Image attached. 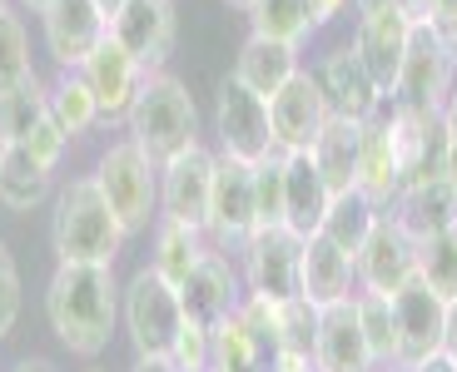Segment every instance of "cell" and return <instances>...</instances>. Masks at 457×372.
<instances>
[{"label": "cell", "instance_id": "6da1fadb", "mask_svg": "<svg viewBox=\"0 0 457 372\" xmlns=\"http://www.w3.org/2000/svg\"><path fill=\"white\" fill-rule=\"evenodd\" d=\"M46 318L75 358H100L120 318L114 263H60L46 288Z\"/></svg>", "mask_w": 457, "mask_h": 372}, {"label": "cell", "instance_id": "7a4b0ae2", "mask_svg": "<svg viewBox=\"0 0 457 372\" xmlns=\"http://www.w3.org/2000/svg\"><path fill=\"white\" fill-rule=\"evenodd\" d=\"M125 224L114 219L104 203L95 174L70 179L55 194V214H50V248L60 263H114V253L125 248Z\"/></svg>", "mask_w": 457, "mask_h": 372}, {"label": "cell", "instance_id": "3957f363", "mask_svg": "<svg viewBox=\"0 0 457 372\" xmlns=\"http://www.w3.org/2000/svg\"><path fill=\"white\" fill-rule=\"evenodd\" d=\"M129 139L149 154L154 169H164L170 159L199 149V110H195V95L179 75L170 70H154L139 90L135 110H129Z\"/></svg>", "mask_w": 457, "mask_h": 372}, {"label": "cell", "instance_id": "277c9868", "mask_svg": "<svg viewBox=\"0 0 457 372\" xmlns=\"http://www.w3.org/2000/svg\"><path fill=\"white\" fill-rule=\"evenodd\" d=\"M457 90V50L443 45L423 21L412 25L408 55L388 90V104L398 114H443L447 95Z\"/></svg>", "mask_w": 457, "mask_h": 372}, {"label": "cell", "instance_id": "5b68a950", "mask_svg": "<svg viewBox=\"0 0 457 372\" xmlns=\"http://www.w3.org/2000/svg\"><path fill=\"white\" fill-rule=\"evenodd\" d=\"M120 313H125L135 358H174V343H179V327H184V303H179V288H170L149 263L120 288Z\"/></svg>", "mask_w": 457, "mask_h": 372}, {"label": "cell", "instance_id": "8992f818", "mask_svg": "<svg viewBox=\"0 0 457 372\" xmlns=\"http://www.w3.org/2000/svg\"><path fill=\"white\" fill-rule=\"evenodd\" d=\"M95 184L114 209V219L125 224V234H145L149 219L160 214V169L149 164V154L135 139H120L104 149L95 164Z\"/></svg>", "mask_w": 457, "mask_h": 372}, {"label": "cell", "instance_id": "52a82bcc", "mask_svg": "<svg viewBox=\"0 0 457 372\" xmlns=\"http://www.w3.org/2000/svg\"><path fill=\"white\" fill-rule=\"evenodd\" d=\"M244 293L278 308L288 298H303V238L294 228L274 224L244 244Z\"/></svg>", "mask_w": 457, "mask_h": 372}, {"label": "cell", "instance_id": "ba28073f", "mask_svg": "<svg viewBox=\"0 0 457 372\" xmlns=\"http://www.w3.org/2000/svg\"><path fill=\"white\" fill-rule=\"evenodd\" d=\"M209 372H284V348H278L269 303L244 298L214 327V362H209Z\"/></svg>", "mask_w": 457, "mask_h": 372}, {"label": "cell", "instance_id": "9c48e42d", "mask_svg": "<svg viewBox=\"0 0 457 372\" xmlns=\"http://www.w3.org/2000/svg\"><path fill=\"white\" fill-rule=\"evenodd\" d=\"M259 234V203H253V164L219 154L214 194H209L204 238L219 253H244V244Z\"/></svg>", "mask_w": 457, "mask_h": 372}, {"label": "cell", "instance_id": "30bf717a", "mask_svg": "<svg viewBox=\"0 0 457 372\" xmlns=\"http://www.w3.org/2000/svg\"><path fill=\"white\" fill-rule=\"evenodd\" d=\"M214 135H219V154L244 159V164H263L269 154H278L269 100L249 95L234 75H224L214 90Z\"/></svg>", "mask_w": 457, "mask_h": 372}, {"label": "cell", "instance_id": "8fae6325", "mask_svg": "<svg viewBox=\"0 0 457 372\" xmlns=\"http://www.w3.org/2000/svg\"><path fill=\"white\" fill-rule=\"evenodd\" d=\"M0 139L25 149V154H35L46 169H55L60 159H65L70 139L60 135L55 114H50V90L40 85V75L25 79L21 90L0 95Z\"/></svg>", "mask_w": 457, "mask_h": 372}, {"label": "cell", "instance_id": "7c38bea8", "mask_svg": "<svg viewBox=\"0 0 457 372\" xmlns=\"http://www.w3.org/2000/svg\"><path fill=\"white\" fill-rule=\"evenodd\" d=\"M353 278H358V293L393 298L398 288H408V283L418 278V238H412L393 214H383L373 224V234H368V244L358 248Z\"/></svg>", "mask_w": 457, "mask_h": 372}, {"label": "cell", "instance_id": "4fadbf2b", "mask_svg": "<svg viewBox=\"0 0 457 372\" xmlns=\"http://www.w3.org/2000/svg\"><path fill=\"white\" fill-rule=\"evenodd\" d=\"M388 303H393V323H398V362L393 368L412 372L418 362L437 358L443 352V327H447V298H437L423 278H412Z\"/></svg>", "mask_w": 457, "mask_h": 372}, {"label": "cell", "instance_id": "5bb4252c", "mask_svg": "<svg viewBox=\"0 0 457 372\" xmlns=\"http://www.w3.org/2000/svg\"><path fill=\"white\" fill-rule=\"evenodd\" d=\"M328 120H333V110H328V100H323L313 70H298L284 90L269 100V124H274L278 154H309V149L319 145Z\"/></svg>", "mask_w": 457, "mask_h": 372}, {"label": "cell", "instance_id": "9a60e30c", "mask_svg": "<svg viewBox=\"0 0 457 372\" xmlns=\"http://www.w3.org/2000/svg\"><path fill=\"white\" fill-rule=\"evenodd\" d=\"M174 35H179L174 0H125V5L110 15V40L125 50V55H135L149 75L164 70V60H170V50H174Z\"/></svg>", "mask_w": 457, "mask_h": 372}, {"label": "cell", "instance_id": "2e32d148", "mask_svg": "<svg viewBox=\"0 0 457 372\" xmlns=\"http://www.w3.org/2000/svg\"><path fill=\"white\" fill-rule=\"evenodd\" d=\"M214 164H219V154H209L204 145L179 154V159H170L160 169V219L204 234L209 194H214Z\"/></svg>", "mask_w": 457, "mask_h": 372}, {"label": "cell", "instance_id": "e0dca14e", "mask_svg": "<svg viewBox=\"0 0 457 372\" xmlns=\"http://www.w3.org/2000/svg\"><path fill=\"white\" fill-rule=\"evenodd\" d=\"M40 25H46V50L60 70H80L110 35V15L95 0H50L40 11Z\"/></svg>", "mask_w": 457, "mask_h": 372}, {"label": "cell", "instance_id": "ac0fdd59", "mask_svg": "<svg viewBox=\"0 0 457 372\" xmlns=\"http://www.w3.org/2000/svg\"><path fill=\"white\" fill-rule=\"evenodd\" d=\"M244 278H239V269L228 263V253H219V248H209L204 259L195 263V273L184 278V288H179V303H184V318L189 323H199V327H209L214 333L219 323H224L234 308L244 303Z\"/></svg>", "mask_w": 457, "mask_h": 372}, {"label": "cell", "instance_id": "d6986e66", "mask_svg": "<svg viewBox=\"0 0 457 372\" xmlns=\"http://www.w3.org/2000/svg\"><path fill=\"white\" fill-rule=\"evenodd\" d=\"M85 85L95 90V104H100V124H114V120H129V110H135L139 90H145L149 70L139 65L135 55H125V50L114 45L110 35H104L100 45H95V55L80 65Z\"/></svg>", "mask_w": 457, "mask_h": 372}, {"label": "cell", "instance_id": "ffe728a7", "mask_svg": "<svg viewBox=\"0 0 457 372\" xmlns=\"http://www.w3.org/2000/svg\"><path fill=\"white\" fill-rule=\"evenodd\" d=\"M408 40H412V21L398 11V5H378V11H363L358 15V35H353V50L358 60L368 65L373 85L383 95L393 90V79L403 70V55H408Z\"/></svg>", "mask_w": 457, "mask_h": 372}, {"label": "cell", "instance_id": "44dd1931", "mask_svg": "<svg viewBox=\"0 0 457 372\" xmlns=\"http://www.w3.org/2000/svg\"><path fill=\"white\" fill-rule=\"evenodd\" d=\"M313 79H319V90H323V100H328L333 120H353V124H363L368 114L378 110V104L388 100V95H383V90L373 85V75H368V65L358 60V50H353V45L328 50V55H323V65L313 70Z\"/></svg>", "mask_w": 457, "mask_h": 372}, {"label": "cell", "instance_id": "7402d4cb", "mask_svg": "<svg viewBox=\"0 0 457 372\" xmlns=\"http://www.w3.org/2000/svg\"><path fill=\"white\" fill-rule=\"evenodd\" d=\"M393 149H398L403 189L447 179V129L443 114H398L393 110Z\"/></svg>", "mask_w": 457, "mask_h": 372}, {"label": "cell", "instance_id": "603a6c76", "mask_svg": "<svg viewBox=\"0 0 457 372\" xmlns=\"http://www.w3.org/2000/svg\"><path fill=\"white\" fill-rule=\"evenodd\" d=\"M358 189L388 214L403 194V174H398V149H393V104L383 100L373 114L363 120V149H358Z\"/></svg>", "mask_w": 457, "mask_h": 372}, {"label": "cell", "instance_id": "cb8c5ba5", "mask_svg": "<svg viewBox=\"0 0 457 372\" xmlns=\"http://www.w3.org/2000/svg\"><path fill=\"white\" fill-rule=\"evenodd\" d=\"M313 372H378L368 338L358 327V308L348 303H328L319 308V348H313Z\"/></svg>", "mask_w": 457, "mask_h": 372}, {"label": "cell", "instance_id": "d4e9b609", "mask_svg": "<svg viewBox=\"0 0 457 372\" xmlns=\"http://www.w3.org/2000/svg\"><path fill=\"white\" fill-rule=\"evenodd\" d=\"M328 203H333V194L323 184L313 154H284V228H294L298 238L319 234Z\"/></svg>", "mask_w": 457, "mask_h": 372}, {"label": "cell", "instance_id": "484cf974", "mask_svg": "<svg viewBox=\"0 0 457 372\" xmlns=\"http://www.w3.org/2000/svg\"><path fill=\"white\" fill-rule=\"evenodd\" d=\"M358 293V278H353V259L333 248L323 234L303 238V298L313 308H328V303H348Z\"/></svg>", "mask_w": 457, "mask_h": 372}, {"label": "cell", "instance_id": "4316f807", "mask_svg": "<svg viewBox=\"0 0 457 372\" xmlns=\"http://www.w3.org/2000/svg\"><path fill=\"white\" fill-rule=\"evenodd\" d=\"M298 70H303L298 65V50L278 45V40H263V35H249L239 45V60H234V79L249 95H259V100H274Z\"/></svg>", "mask_w": 457, "mask_h": 372}, {"label": "cell", "instance_id": "83f0119b", "mask_svg": "<svg viewBox=\"0 0 457 372\" xmlns=\"http://www.w3.org/2000/svg\"><path fill=\"white\" fill-rule=\"evenodd\" d=\"M412 238H433L457 228V184L453 179H428V184H412V189L398 194V203L388 209Z\"/></svg>", "mask_w": 457, "mask_h": 372}, {"label": "cell", "instance_id": "f1b7e54d", "mask_svg": "<svg viewBox=\"0 0 457 372\" xmlns=\"http://www.w3.org/2000/svg\"><path fill=\"white\" fill-rule=\"evenodd\" d=\"M358 149H363V124H353V120H328L323 135H319V145L309 149L333 199L348 194V189H358Z\"/></svg>", "mask_w": 457, "mask_h": 372}, {"label": "cell", "instance_id": "f546056e", "mask_svg": "<svg viewBox=\"0 0 457 372\" xmlns=\"http://www.w3.org/2000/svg\"><path fill=\"white\" fill-rule=\"evenodd\" d=\"M50 189H55V169H46L25 149L5 145V159H0V209L30 214V209H40L50 199Z\"/></svg>", "mask_w": 457, "mask_h": 372}, {"label": "cell", "instance_id": "4dcf8cb0", "mask_svg": "<svg viewBox=\"0 0 457 372\" xmlns=\"http://www.w3.org/2000/svg\"><path fill=\"white\" fill-rule=\"evenodd\" d=\"M209 253V238L199 228H184V224H170L160 219L154 224V253H149V269L160 273L170 288H184V278L195 273V263Z\"/></svg>", "mask_w": 457, "mask_h": 372}, {"label": "cell", "instance_id": "1f68e13d", "mask_svg": "<svg viewBox=\"0 0 457 372\" xmlns=\"http://www.w3.org/2000/svg\"><path fill=\"white\" fill-rule=\"evenodd\" d=\"M378 219H383V209H378L363 189H348V194H338V199L328 203V214H323L319 234L328 238L333 248H343L348 259H358V248L368 244V234H373Z\"/></svg>", "mask_w": 457, "mask_h": 372}, {"label": "cell", "instance_id": "d6a6232c", "mask_svg": "<svg viewBox=\"0 0 457 372\" xmlns=\"http://www.w3.org/2000/svg\"><path fill=\"white\" fill-rule=\"evenodd\" d=\"M274 313V333L284 348V372H313V348H319V308L309 298H288V303L269 308Z\"/></svg>", "mask_w": 457, "mask_h": 372}, {"label": "cell", "instance_id": "836d02e7", "mask_svg": "<svg viewBox=\"0 0 457 372\" xmlns=\"http://www.w3.org/2000/svg\"><path fill=\"white\" fill-rule=\"evenodd\" d=\"M249 21H253V35L294 45V50H303L313 40V30H319L313 0H249Z\"/></svg>", "mask_w": 457, "mask_h": 372}, {"label": "cell", "instance_id": "e575fe53", "mask_svg": "<svg viewBox=\"0 0 457 372\" xmlns=\"http://www.w3.org/2000/svg\"><path fill=\"white\" fill-rule=\"evenodd\" d=\"M46 90H50V114H55L65 139H80L100 124V104H95V90L85 85L80 70H60V79L46 85Z\"/></svg>", "mask_w": 457, "mask_h": 372}, {"label": "cell", "instance_id": "d590c367", "mask_svg": "<svg viewBox=\"0 0 457 372\" xmlns=\"http://www.w3.org/2000/svg\"><path fill=\"white\" fill-rule=\"evenodd\" d=\"M358 308V327L368 338V352H373L378 368H393L398 362V323H393V303L378 293H353Z\"/></svg>", "mask_w": 457, "mask_h": 372}, {"label": "cell", "instance_id": "8d00e7d4", "mask_svg": "<svg viewBox=\"0 0 457 372\" xmlns=\"http://www.w3.org/2000/svg\"><path fill=\"white\" fill-rule=\"evenodd\" d=\"M25 79H35L30 65V35H25V21L5 5L0 11V95L21 90Z\"/></svg>", "mask_w": 457, "mask_h": 372}, {"label": "cell", "instance_id": "74e56055", "mask_svg": "<svg viewBox=\"0 0 457 372\" xmlns=\"http://www.w3.org/2000/svg\"><path fill=\"white\" fill-rule=\"evenodd\" d=\"M418 278H423L437 298H457V228L418 238Z\"/></svg>", "mask_w": 457, "mask_h": 372}, {"label": "cell", "instance_id": "f35d334b", "mask_svg": "<svg viewBox=\"0 0 457 372\" xmlns=\"http://www.w3.org/2000/svg\"><path fill=\"white\" fill-rule=\"evenodd\" d=\"M253 203H259V228L284 224V154L253 164Z\"/></svg>", "mask_w": 457, "mask_h": 372}, {"label": "cell", "instance_id": "ab89813d", "mask_svg": "<svg viewBox=\"0 0 457 372\" xmlns=\"http://www.w3.org/2000/svg\"><path fill=\"white\" fill-rule=\"evenodd\" d=\"M170 362H174L179 372H209V362H214V333L184 318L179 343H174V358H170Z\"/></svg>", "mask_w": 457, "mask_h": 372}, {"label": "cell", "instance_id": "60d3db41", "mask_svg": "<svg viewBox=\"0 0 457 372\" xmlns=\"http://www.w3.org/2000/svg\"><path fill=\"white\" fill-rule=\"evenodd\" d=\"M15 318H21V269H15L11 248L0 238V343L11 338Z\"/></svg>", "mask_w": 457, "mask_h": 372}, {"label": "cell", "instance_id": "b9f144b4", "mask_svg": "<svg viewBox=\"0 0 457 372\" xmlns=\"http://www.w3.org/2000/svg\"><path fill=\"white\" fill-rule=\"evenodd\" d=\"M443 129H447V179L457 184V90L443 104Z\"/></svg>", "mask_w": 457, "mask_h": 372}, {"label": "cell", "instance_id": "7bdbcfd3", "mask_svg": "<svg viewBox=\"0 0 457 372\" xmlns=\"http://www.w3.org/2000/svg\"><path fill=\"white\" fill-rule=\"evenodd\" d=\"M443 352L457 362V298H447V327H443Z\"/></svg>", "mask_w": 457, "mask_h": 372}, {"label": "cell", "instance_id": "ee69618b", "mask_svg": "<svg viewBox=\"0 0 457 372\" xmlns=\"http://www.w3.org/2000/svg\"><path fill=\"white\" fill-rule=\"evenodd\" d=\"M11 372H60V368H55L50 358H40V352H30V358H21Z\"/></svg>", "mask_w": 457, "mask_h": 372}, {"label": "cell", "instance_id": "f6af8a7d", "mask_svg": "<svg viewBox=\"0 0 457 372\" xmlns=\"http://www.w3.org/2000/svg\"><path fill=\"white\" fill-rule=\"evenodd\" d=\"M393 5H398V11L418 25V21H428V5H433V0H393Z\"/></svg>", "mask_w": 457, "mask_h": 372}, {"label": "cell", "instance_id": "bcb514c9", "mask_svg": "<svg viewBox=\"0 0 457 372\" xmlns=\"http://www.w3.org/2000/svg\"><path fill=\"white\" fill-rule=\"evenodd\" d=\"M129 372H179V368H174L170 358H135V368H129Z\"/></svg>", "mask_w": 457, "mask_h": 372}, {"label": "cell", "instance_id": "7dc6e473", "mask_svg": "<svg viewBox=\"0 0 457 372\" xmlns=\"http://www.w3.org/2000/svg\"><path fill=\"white\" fill-rule=\"evenodd\" d=\"M412 372H457V362L447 358V352H437V358H428V362H418Z\"/></svg>", "mask_w": 457, "mask_h": 372}, {"label": "cell", "instance_id": "c3c4849f", "mask_svg": "<svg viewBox=\"0 0 457 372\" xmlns=\"http://www.w3.org/2000/svg\"><path fill=\"white\" fill-rule=\"evenodd\" d=\"M378 5H388V0H353V11L363 15V11H378Z\"/></svg>", "mask_w": 457, "mask_h": 372}, {"label": "cell", "instance_id": "681fc988", "mask_svg": "<svg viewBox=\"0 0 457 372\" xmlns=\"http://www.w3.org/2000/svg\"><path fill=\"white\" fill-rule=\"evenodd\" d=\"M15 5H25V11H35V15H40V11L50 5V0H15Z\"/></svg>", "mask_w": 457, "mask_h": 372}, {"label": "cell", "instance_id": "f907efd6", "mask_svg": "<svg viewBox=\"0 0 457 372\" xmlns=\"http://www.w3.org/2000/svg\"><path fill=\"white\" fill-rule=\"evenodd\" d=\"M95 5H100L104 15H114V11H120V5H125V0H95Z\"/></svg>", "mask_w": 457, "mask_h": 372}, {"label": "cell", "instance_id": "816d5d0a", "mask_svg": "<svg viewBox=\"0 0 457 372\" xmlns=\"http://www.w3.org/2000/svg\"><path fill=\"white\" fill-rule=\"evenodd\" d=\"M228 5H239V11H249V0H228Z\"/></svg>", "mask_w": 457, "mask_h": 372}, {"label": "cell", "instance_id": "f5cc1de1", "mask_svg": "<svg viewBox=\"0 0 457 372\" xmlns=\"http://www.w3.org/2000/svg\"><path fill=\"white\" fill-rule=\"evenodd\" d=\"M0 159H5V139H0Z\"/></svg>", "mask_w": 457, "mask_h": 372}, {"label": "cell", "instance_id": "db71d44e", "mask_svg": "<svg viewBox=\"0 0 457 372\" xmlns=\"http://www.w3.org/2000/svg\"><path fill=\"white\" fill-rule=\"evenodd\" d=\"M0 11H5V0H0Z\"/></svg>", "mask_w": 457, "mask_h": 372}, {"label": "cell", "instance_id": "11a10c76", "mask_svg": "<svg viewBox=\"0 0 457 372\" xmlns=\"http://www.w3.org/2000/svg\"><path fill=\"white\" fill-rule=\"evenodd\" d=\"M393 372H403V368H393Z\"/></svg>", "mask_w": 457, "mask_h": 372}, {"label": "cell", "instance_id": "9f6ffc18", "mask_svg": "<svg viewBox=\"0 0 457 372\" xmlns=\"http://www.w3.org/2000/svg\"><path fill=\"white\" fill-rule=\"evenodd\" d=\"M90 372H100V368H90Z\"/></svg>", "mask_w": 457, "mask_h": 372}]
</instances>
